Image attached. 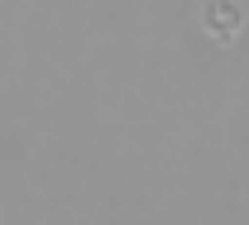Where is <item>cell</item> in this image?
<instances>
[{
	"mask_svg": "<svg viewBox=\"0 0 249 225\" xmlns=\"http://www.w3.org/2000/svg\"><path fill=\"white\" fill-rule=\"evenodd\" d=\"M240 24H245V15H240L235 0H206L201 5V29L211 34V38H220V43H230L240 34Z\"/></svg>",
	"mask_w": 249,
	"mask_h": 225,
	"instance_id": "cell-1",
	"label": "cell"
}]
</instances>
